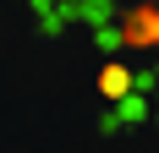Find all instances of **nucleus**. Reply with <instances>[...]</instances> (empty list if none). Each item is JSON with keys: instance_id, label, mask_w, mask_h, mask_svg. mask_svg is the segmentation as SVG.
I'll return each mask as SVG.
<instances>
[{"instance_id": "f257e3e1", "label": "nucleus", "mask_w": 159, "mask_h": 153, "mask_svg": "<svg viewBox=\"0 0 159 153\" xmlns=\"http://www.w3.org/2000/svg\"><path fill=\"white\" fill-rule=\"evenodd\" d=\"M121 38L132 49H159V0H137L121 16Z\"/></svg>"}, {"instance_id": "f03ea898", "label": "nucleus", "mask_w": 159, "mask_h": 153, "mask_svg": "<svg viewBox=\"0 0 159 153\" xmlns=\"http://www.w3.org/2000/svg\"><path fill=\"white\" fill-rule=\"evenodd\" d=\"M99 93H104V98H126L132 93V71L126 66H104V71H99Z\"/></svg>"}]
</instances>
